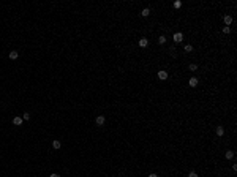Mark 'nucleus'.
<instances>
[{"label": "nucleus", "instance_id": "f257e3e1", "mask_svg": "<svg viewBox=\"0 0 237 177\" xmlns=\"http://www.w3.org/2000/svg\"><path fill=\"white\" fill-rule=\"evenodd\" d=\"M234 16H235V15H231V13L225 15V16H223V19H221V24L226 25V27H231L232 22H234Z\"/></svg>", "mask_w": 237, "mask_h": 177}, {"label": "nucleus", "instance_id": "f03ea898", "mask_svg": "<svg viewBox=\"0 0 237 177\" xmlns=\"http://www.w3.org/2000/svg\"><path fill=\"white\" fill-rule=\"evenodd\" d=\"M106 120H108V116H104V114H98V116H95V125L96 126H104L106 125Z\"/></svg>", "mask_w": 237, "mask_h": 177}, {"label": "nucleus", "instance_id": "7ed1b4c3", "mask_svg": "<svg viewBox=\"0 0 237 177\" xmlns=\"http://www.w3.org/2000/svg\"><path fill=\"white\" fill-rule=\"evenodd\" d=\"M19 51L18 49H15V48H11L10 51H8V55H6V57H8V60H11V62H16L18 59H19Z\"/></svg>", "mask_w": 237, "mask_h": 177}, {"label": "nucleus", "instance_id": "20e7f679", "mask_svg": "<svg viewBox=\"0 0 237 177\" xmlns=\"http://www.w3.org/2000/svg\"><path fill=\"white\" fill-rule=\"evenodd\" d=\"M11 123L15 125V126H22L24 125V120H22V117H21V116H13L11 117Z\"/></svg>", "mask_w": 237, "mask_h": 177}, {"label": "nucleus", "instance_id": "39448f33", "mask_svg": "<svg viewBox=\"0 0 237 177\" xmlns=\"http://www.w3.org/2000/svg\"><path fill=\"white\" fill-rule=\"evenodd\" d=\"M157 77H158V81H168L169 73L166 71V70H160V71L157 73Z\"/></svg>", "mask_w": 237, "mask_h": 177}, {"label": "nucleus", "instance_id": "423d86ee", "mask_svg": "<svg viewBox=\"0 0 237 177\" xmlns=\"http://www.w3.org/2000/svg\"><path fill=\"white\" fill-rule=\"evenodd\" d=\"M51 147L54 149V150H60V149L63 147V143H62L60 139H52L51 141Z\"/></svg>", "mask_w": 237, "mask_h": 177}, {"label": "nucleus", "instance_id": "0eeeda50", "mask_svg": "<svg viewBox=\"0 0 237 177\" xmlns=\"http://www.w3.org/2000/svg\"><path fill=\"white\" fill-rule=\"evenodd\" d=\"M182 5H183V0H174V2H172V8L174 10H180V8H182Z\"/></svg>", "mask_w": 237, "mask_h": 177}, {"label": "nucleus", "instance_id": "6e6552de", "mask_svg": "<svg viewBox=\"0 0 237 177\" xmlns=\"http://www.w3.org/2000/svg\"><path fill=\"white\" fill-rule=\"evenodd\" d=\"M21 117H22V120H24V122H29V120L32 119V114H30L29 111H24L22 114H21Z\"/></svg>", "mask_w": 237, "mask_h": 177}, {"label": "nucleus", "instance_id": "1a4fd4ad", "mask_svg": "<svg viewBox=\"0 0 237 177\" xmlns=\"http://www.w3.org/2000/svg\"><path fill=\"white\" fill-rule=\"evenodd\" d=\"M47 177H62V175H60L59 172H51V174L47 175Z\"/></svg>", "mask_w": 237, "mask_h": 177}, {"label": "nucleus", "instance_id": "9d476101", "mask_svg": "<svg viewBox=\"0 0 237 177\" xmlns=\"http://www.w3.org/2000/svg\"><path fill=\"white\" fill-rule=\"evenodd\" d=\"M147 177H160V175H158V174H157V172H150V174H149V175H147Z\"/></svg>", "mask_w": 237, "mask_h": 177}]
</instances>
